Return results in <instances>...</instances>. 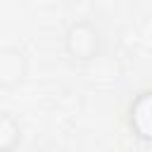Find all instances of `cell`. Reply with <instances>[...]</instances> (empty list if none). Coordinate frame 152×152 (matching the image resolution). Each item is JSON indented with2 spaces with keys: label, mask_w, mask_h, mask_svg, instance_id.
I'll use <instances>...</instances> for the list:
<instances>
[{
  "label": "cell",
  "mask_w": 152,
  "mask_h": 152,
  "mask_svg": "<svg viewBox=\"0 0 152 152\" xmlns=\"http://www.w3.org/2000/svg\"><path fill=\"white\" fill-rule=\"evenodd\" d=\"M128 128L131 133L145 142V145H152V88L147 90H140L131 104H128Z\"/></svg>",
  "instance_id": "cell-3"
},
{
  "label": "cell",
  "mask_w": 152,
  "mask_h": 152,
  "mask_svg": "<svg viewBox=\"0 0 152 152\" xmlns=\"http://www.w3.org/2000/svg\"><path fill=\"white\" fill-rule=\"evenodd\" d=\"M21 142V126L10 112H0V152H10Z\"/></svg>",
  "instance_id": "cell-4"
},
{
  "label": "cell",
  "mask_w": 152,
  "mask_h": 152,
  "mask_svg": "<svg viewBox=\"0 0 152 152\" xmlns=\"http://www.w3.org/2000/svg\"><path fill=\"white\" fill-rule=\"evenodd\" d=\"M28 76V57L21 48H0V90L19 88Z\"/></svg>",
  "instance_id": "cell-2"
},
{
  "label": "cell",
  "mask_w": 152,
  "mask_h": 152,
  "mask_svg": "<svg viewBox=\"0 0 152 152\" xmlns=\"http://www.w3.org/2000/svg\"><path fill=\"white\" fill-rule=\"evenodd\" d=\"M62 45H64V52L69 59H74L78 64H90L102 52V33L93 21L78 19L66 26Z\"/></svg>",
  "instance_id": "cell-1"
}]
</instances>
